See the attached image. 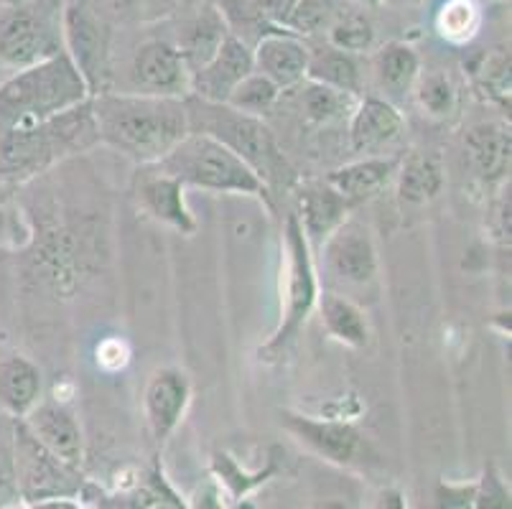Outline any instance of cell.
<instances>
[{"label":"cell","mask_w":512,"mask_h":509,"mask_svg":"<svg viewBox=\"0 0 512 509\" xmlns=\"http://www.w3.org/2000/svg\"><path fill=\"white\" fill-rule=\"evenodd\" d=\"M8 3H13V6H18V3H21V0H8Z\"/></svg>","instance_id":"obj_38"},{"label":"cell","mask_w":512,"mask_h":509,"mask_svg":"<svg viewBox=\"0 0 512 509\" xmlns=\"http://www.w3.org/2000/svg\"><path fill=\"white\" fill-rule=\"evenodd\" d=\"M372 77L383 92V100H406L421 77V56L411 44L390 41L372 56Z\"/></svg>","instance_id":"obj_23"},{"label":"cell","mask_w":512,"mask_h":509,"mask_svg":"<svg viewBox=\"0 0 512 509\" xmlns=\"http://www.w3.org/2000/svg\"><path fill=\"white\" fill-rule=\"evenodd\" d=\"M184 105L189 115V133H204L220 140L227 151L235 153L268 186L271 194L296 184V171L288 163L276 133L263 118L237 112L230 105L202 102L197 97H186Z\"/></svg>","instance_id":"obj_3"},{"label":"cell","mask_w":512,"mask_h":509,"mask_svg":"<svg viewBox=\"0 0 512 509\" xmlns=\"http://www.w3.org/2000/svg\"><path fill=\"white\" fill-rule=\"evenodd\" d=\"M393 181L400 202L421 207V204L434 202L444 191V163L431 151H408L406 156L398 158V171Z\"/></svg>","instance_id":"obj_24"},{"label":"cell","mask_w":512,"mask_h":509,"mask_svg":"<svg viewBox=\"0 0 512 509\" xmlns=\"http://www.w3.org/2000/svg\"><path fill=\"white\" fill-rule=\"evenodd\" d=\"M283 426L304 446H309L314 454L332 461V464H352L355 456L360 454V433L344 420H319L309 418V415L283 413Z\"/></svg>","instance_id":"obj_18"},{"label":"cell","mask_w":512,"mask_h":509,"mask_svg":"<svg viewBox=\"0 0 512 509\" xmlns=\"http://www.w3.org/2000/svg\"><path fill=\"white\" fill-rule=\"evenodd\" d=\"M327 31L329 46L347 51V54H362L375 41V28L357 11H339Z\"/></svg>","instance_id":"obj_32"},{"label":"cell","mask_w":512,"mask_h":509,"mask_svg":"<svg viewBox=\"0 0 512 509\" xmlns=\"http://www.w3.org/2000/svg\"><path fill=\"white\" fill-rule=\"evenodd\" d=\"M97 138L141 166L158 163L189 135L184 100L128 92H102L92 97Z\"/></svg>","instance_id":"obj_1"},{"label":"cell","mask_w":512,"mask_h":509,"mask_svg":"<svg viewBox=\"0 0 512 509\" xmlns=\"http://www.w3.org/2000/svg\"><path fill=\"white\" fill-rule=\"evenodd\" d=\"M316 306H319L321 324H324V329H327L334 342L352 349H362L370 342V324H367L360 303L337 291H327L319 293Z\"/></svg>","instance_id":"obj_25"},{"label":"cell","mask_w":512,"mask_h":509,"mask_svg":"<svg viewBox=\"0 0 512 509\" xmlns=\"http://www.w3.org/2000/svg\"><path fill=\"white\" fill-rule=\"evenodd\" d=\"M367 509H408V507H406V499H403V494H400L398 489H385V492H380L375 499H372V504Z\"/></svg>","instance_id":"obj_35"},{"label":"cell","mask_w":512,"mask_h":509,"mask_svg":"<svg viewBox=\"0 0 512 509\" xmlns=\"http://www.w3.org/2000/svg\"><path fill=\"white\" fill-rule=\"evenodd\" d=\"M472 174L482 184H502L510 174L512 135L505 123H479L464 138Z\"/></svg>","instance_id":"obj_22"},{"label":"cell","mask_w":512,"mask_h":509,"mask_svg":"<svg viewBox=\"0 0 512 509\" xmlns=\"http://www.w3.org/2000/svg\"><path fill=\"white\" fill-rule=\"evenodd\" d=\"M148 168H153L158 174L171 176L184 189L194 186V189L212 191V194L253 196L271 212L276 209L268 186L212 135L189 133L161 161Z\"/></svg>","instance_id":"obj_5"},{"label":"cell","mask_w":512,"mask_h":509,"mask_svg":"<svg viewBox=\"0 0 512 509\" xmlns=\"http://www.w3.org/2000/svg\"><path fill=\"white\" fill-rule=\"evenodd\" d=\"M283 92L278 90L276 84L268 77H263L260 72L248 74L235 87V92L230 95L227 105L237 112H245V115H255V118H263L265 112H271L276 107V102L281 100Z\"/></svg>","instance_id":"obj_31"},{"label":"cell","mask_w":512,"mask_h":509,"mask_svg":"<svg viewBox=\"0 0 512 509\" xmlns=\"http://www.w3.org/2000/svg\"><path fill=\"white\" fill-rule=\"evenodd\" d=\"M41 400V372L23 357L0 362V405L13 415H26Z\"/></svg>","instance_id":"obj_27"},{"label":"cell","mask_w":512,"mask_h":509,"mask_svg":"<svg viewBox=\"0 0 512 509\" xmlns=\"http://www.w3.org/2000/svg\"><path fill=\"white\" fill-rule=\"evenodd\" d=\"M321 247H324V268L334 283L347 291L342 296L352 298V293L377 288L380 260H377L375 240L365 224L347 219Z\"/></svg>","instance_id":"obj_9"},{"label":"cell","mask_w":512,"mask_h":509,"mask_svg":"<svg viewBox=\"0 0 512 509\" xmlns=\"http://www.w3.org/2000/svg\"><path fill=\"white\" fill-rule=\"evenodd\" d=\"M26 428L64 466L74 469L82 464V454H85L82 428L67 405L57 403V400H46V403L39 400L26 413Z\"/></svg>","instance_id":"obj_13"},{"label":"cell","mask_w":512,"mask_h":509,"mask_svg":"<svg viewBox=\"0 0 512 509\" xmlns=\"http://www.w3.org/2000/svg\"><path fill=\"white\" fill-rule=\"evenodd\" d=\"M90 87L67 51L23 67L0 84V130L34 128L90 100Z\"/></svg>","instance_id":"obj_2"},{"label":"cell","mask_w":512,"mask_h":509,"mask_svg":"<svg viewBox=\"0 0 512 509\" xmlns=\"http://www.w3.org/2000/svg\"><path fill=\"white\" fill-rule=\"evenodd\" d=\"M189 403H192V382L186 372L176 367L153 372L146 385V395H143V408H146L148 426L158 443H164L176 431Z\"/></svg>","instance_id":"obj_14"},{"label":"cell","mask_w":512,"mask_h":509,"mask_svg":"<svg viewBox=\"0 0 512 509\" xmlns=\"http://www.w3.org/2000/svg\"><path fill=\"white\" fill-rule=\"evenodd\" d=\"M395 171H398L395 156H367L334 168L324 176V181L355 209L383 194L393 184Z\"/></svg>","instance_id":"obj_20"},{"label":"cell","mask_w":512,"mask_h":509,"mask_svg":"<svg viewBox=\"0 0 512 509\" xmlns=\"http://www.w3.org/2000/svg\"><path fill=\"white\" fill-rule=\"evenodd\" d=\"M283 250H286V303H283L281 324L273 331L271 339L260 347L263 359H276L296 339L299 329L316 308L321 293L314 258H311V245L304 237L296 214L286 217Z\"/></svg>","instance_id":"obj_6"},{"label":"cell","mask_w":512,"mask_h":509,"mask_svg":"<svg viewBox=\"0 0 512 509\" xmlns=\"http://www.w3.org/2000/svg\"><path fill=\"white\" fill-rule=\"evenodd\" d=\"M319 509H347V507H344V504H339V502H327V504H321Z\"/></svg>","instance_id":"obj_37"},{"label":"cell","mask_w":512,"mask_h":509,"mask_svg":"<svg viewBox=\"0 0 512 509\" xmlns=\"http://www.w3.org/2000/svg\"><path fill=\"white\" fill-rule=\"evenodd\" d=\"M477 79L484 95L507 105L510 102V54L495 51V54L484 56L482 67L477 69Z\"/></svg>","instance_id":"obj_33"},{"label":"cell","mask_w":512,"mask_h":509,"mask_svg":"<svg viewBox=\"0 0 512 509\" xmlns=\"http://www.w3.org/2000/svg\"><path fill=\"white\" fill-rule=\"evenodd\" d=\"M293 90H299L296 102H299L304 120L316 128H329V125L349 120L352 110L357 107V100H360V95H349V92L334 90V87L311 82V79H304Z\"/></svg>","instance_id":"obj_26"},{"label":"cell","mask_w":512,"mask_h":509,"mask_svg":"<svg viewBox=\"0 0 512 509\" xmlns=\"http://www.w3.org/2000/svg\"><path fill=\"white\" fill-rule=\"evenodd\" d=\"M357 3H362V6H370V8L383 6V0H357Z\"/></svg>","instance_id":"obj_36"},{"label":"cell","mask_w":512,"mask_h":509,"mask_svg":"<svg viewBox=\"0 0 512 509\" xmlns=\"http://www.w3.org/2000/svg\"><path fill=\"white\" fill-rule=\"evenodd\" d=\"M253 49L240 36L230 34L217 54L192 72V95L212 105H227L242 79L253 74Z\"/></svg>","instance_id":"obj_12"},{"label":"cell","mask_w":512,"mask_h":509,"mask_svg":"<svg viewBox=\"0 0 512 509\" xmlns=\"http://www.w3.org/2000/svg\"><path fill=\"white\" fill-rule=\"evenodd\" d=\"M311 49L299 36L286 31H268L258 39L253 49V67L263 77L271 79L278 90L286 92L299 87L306 79Z\"/></svg>","instance_id":"obj_16"},{"label":"cell","mask_w":512,"mask_h":509,"mask_svg":"<svg viewBox=\"0 0 512 509\" xmlns=\"http://www.w3.org/2000/svg\"><path fill=\"white\" fill-rule=\"evenodd\" d=\"M230 34L232 31L227 26L225 11H220L212 3H199L192 13L181 16L174 46L184 56L186 67L194 72L217 54V49L225 44Z\"/></svg>","instance_id":"obj_19"},{"label":"cell","mask_w":512,"mask_h":509,"mask_svg":"<svg viewBox=\"0 0 512 509\" xmlns=\"http://www.w3.org/2000/svg\"><path fill=\"white\" fill-rule=\"evenodd\" d=\"M64 51L85 77L90 95L105 92L110 26L92 0H64Z\"/></svg>","instance_id":"obj_8"},{"label":"cell","mask_w":512,"mask_h":509,"mask_svg":"<svg viewBox=\"0 0 512 509\" xmlns=\"http://www.w3.org/2000/svg\"><path fill=\"white\" fill-rule=\"evenodd\" d=\"M64 51V0H21L0 31V59L23 69Z\"/></svg>","instance_id":"obj_7"},{"label":"cell","mask_w":512,"mask_h":509,"mask_svg":"<svg viewBox=\"0 0 512 509\" xmlns=\"http://www.w3.org/2000/svg\"><path fill=\"white\" fill-rule=\"evenodd\" d=\"M479 23L482 13L474 0H446L436 13V31L451 44H467L469 39H474Z\"/></svg>","instance_id":"obj_30"},{"label":"cell","mask_w":512,"mask_h":509,"mask_svg":"<svg viewBox=\"0 0 512 509\" xmlns=\"http://www.w3.org/2000/svg\"><path fill=\"white\" fill-rule=\"evenodd\" d=\"M100 143L92 118V97L74 110L62 112L34 128L0 130V174L8 179H31L64 156L87 151Z\"/></svg>","instance_id":"obj_4"},{"label":"cell","mask_w":512,"mask_h":509,"mask_svg":"<svg viewBox=\"0 0 512 509\" xmlns=\"http://www.w3.org/2000/svg\"><path fill=\"white\" fill-rule=\"evenodd\" d=\"M411 95L416 97L423 115L434 120L451 118L456 107H459V90H456L454 79L446 72H421Z\"/></svg>","instance_id":"obj_29"},{"label":"cell","mask_w":512,"mask_h":509,"mask_svg":"<svg viewBox=\"0 0 512 509\" xmlns=\"http://www.w3.org/2000/svg\"><path fill=\"white\" fill-rule=\"evenodd\" d=\"M406 133V120L393 102L383 97H360L347 120L349 148L360 158L385 156Z\"/></svg>","instance_id":"obj_11"},{"label":"cell","mask_w":512,"mask_h":509,"mask_svg":"<svg viewBox=\"0 0 512 509\" xmlns=\"http://www.w3.org/2000/svg\"><path fill=\"white\" fill-rule=\"evenodd\" d=\"M146 171L141 174V181H138V204H141L143 212L148 217H153L156 222L169 224L181 235H192L197 230V219L186 207V196L184 186L176 179L166 174H158L153 168L143 166Z\"/></svg>","instance_id":"obj_21"},{"label":"cell","mask_w":512,"mask_h":509,"mask_svg":"<svg viewBox=\"0 0 512 509\" xmlns=\"http://www.w3.org/2000/svg\"><path fill=\"white\" fill-rule=\"evenodd\" d=\"M306 79L327 84V87H334V90L349 92V95H360L362 87L360 64H357L355 54H347V51L334 49L329 44L311 49Z\"/></svg>","instance_id":"obj_28"},{"label":"cell","mask_w":512,"mask_h":509,"mask_svg":"<svg viewBox=\"0 0 512 509\" xmlns=\"http://www.w3.org/2000/svg\"><path fill=\"white\" fill-rule=\"evenodd\" d=\"M69 466L54 456L36 441L29 428H18L16 438V476L21 482L23 494L29 499H46L69 492L67 487Z\"/></svg>","instance_id":"obj_17"},{"label":"cell","mask_w":512,"mask_h":509,"mask_svg":"<svg viewBox=\"0 0 512 509\" xmlns=\"http://www.w3.org/2000/svg\"><path fill=\"white\" fill-rule=\"evenodd\" d=\"M349 207L324 179L296 186V219L311 247H321L349 219Z\"/></svg>","instance_id":"obj_15"},{"label":"cell","mask_w":512,"mask_h":509,"mask_svg":"<svg viewBox=\"0 0 512 509\" xmlns=\"http://www.w3.org/2000/svg\"><path fill=\"white\" fill-rule=\"evenodd\" d=\"M474 504L477 509H510V494L492 469L484 474L482 489L474 492Z\"/></svg>","instance_id":"obj_34"},{"label":"cell","mask_w":512,"mask_h":509,"mask_svg":"<svg viewBox=\"0 0 512 509\" xmlns=\"http://www.w3.org/2000/svg\"><path fill=\"white\" fill-rule=\"evenodd\" d=\"M130 79L136 95L186 100L192 95V69L169 41H146L138 46L130 64Z\"/></svg>","instance_id":"obj_10"}]
</instances>
